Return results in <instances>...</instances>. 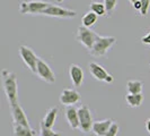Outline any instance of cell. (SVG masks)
I'll list each match as a JSON object with an SVG mask.
<instances>
[{
	"label": "cell",
	"instance_id": "cell-19",
	"mask_svg": "<svg viewBox=\"0 0 150 136\" xmlns=\"http://www.w3.org/2000/svg\"><path fill=\"white\" fill-rule=\"evenodd\" d=\"M81 22H83V26L87 27V29H90L95 23L97 22V15L94 14L93 11H88V13H86L83 15Z\"/></svg>",
	"mask_w": 150,
	"mask_h": 136
},
{
	"label": "cell",
	"instance_id": "cell-30",
	"mask_svg": "<svg viewBox=\"0 0 150 136\" xmlns=\"http://www.w3.org/2000/svg\"><path fill=\"white\" fill-rule=\"evenodd\" d=\"M63 1H64V0H57V2H59V4H60V2H63Z\"/></svg>",
	"mask_w": 150,
	"mask_h": 136
},
{
	"label": "cell",
	"instance_id": "cell-28",
	"mask_svg": "<svg viewBox=\"0 0 150 136\" xmlns=\"http://www.w3.org/2000/svg\"><path fill=\"white\" fill-rule=\"evenodd\" d=\"M129 1H130V2H131V4H132V5H133V4H134V2H137V1H139V0H129Z\"/></svg>",
	"mask_w": 150,
	"mask_h": 136
},
{
	"label": "cell",
	"instance_id": "cell-26",
	"mask_svg": "<svg viewBox=\"0 0 150 136\" xmlns=\"http://www.w3.org/2000/svg\"><path fill=\"white\" fill-rule=\"evenodd\" d=\"M132 7L134 8L135 10H139V11H140V10H141V1L139 0V1H137V2H134V4L132 5Z\"/></svg>",
	"mask_w": 150,
	"mask_h": 136
},
{
	"label": "cell",
	"instance_id": "cell-5",
	"mask_svg": "<svg viewBox=\"0 0 150 136\" xmlns=\"http://www.w3.org/2000/svg\"><path fill=\"white\" fill-rule=\"evenodd\" d=\"M78 115H79V129L85 134L91 132L94 121L89 108L87 106H80L78 108Z\"/></svg>",
	"mask_w": 150,
	"mask_h": 136
},
{
	"label": "cell",
	"instance_id": "cell-7",
	"mask_svg": "<svg viewBox=\"0 0 150 136\" xmlns=\"http://www.w3.org/2000/svg\"><path fill=\"white\" fill-rule=\"evenodd\" d=\"M42 15L45 16H52V17H60V18H74L77 16V11L67 9V8H62L60 6H55V5H50L49 7L43 10Z\"/></svg>",
	"mask_w": 150,
	"mask_h": 136
},
{
	"label": "cell",
	"instance_id": "cell-25",
	"mask_svg": "<svg viewBox=\"0 0 150 136\" xmlns=\"http://www.w3.org/2000/svg\"><path fill=\"white\" fill-rule=\"evenodd\" d=\"M141 42H142L143 44L150 45V33H148V34H146L144 37H142V39H141Z\"/></svg>",
	"mask_w": 150,
	"mask_h": 136
},
{
	"label": "cell",
	"instance_id": "cell-16",
	"mask_svg": "<svg viewBox=\"0 0 150 136\" xmlns=\"http://www.w3.org/2000/svg\"><path fill=\"white\" fill-rule=\"evenodd\" d=\"M125 100L128 102V105L131 108H138L142 105L143 102V95L141 94H128L125 97Z\"/></svg>",
	"mask_w": 150,
	"mask_h": 136
},
{
	"label": "cell",
	"instance_id": "cell-21",
	"mask_svg": "<svg viewBox=\"0 0 150 136\" xmlns=\"http://www.w3.org/2000/svg\"><path fill=\"white\" fill-rule=\"evenodd\" d=\"M104 5H105L107 15L111 16L117 6V0H104Z\"/></svg>",
	"mask_w": 150,
	"mask_h": 136
},
{
	"label": "cell",
	"instance_id": "cell-6",
	"mask_svg": "<svg viewBox=\"0 0 150 136\" xmlns=\"http://www.w3.org/2000/svg\"><path fill=\"white\" fill-rule=\"evenodd\" d=\"M96 33L93 32L90 29H87L85 26H79L78 27V32H77V41L87 49V50H91L95 40H96Z\"/></svg>",
	"mask_w": 150,
	"mask_h": 136
},
{
	"label": "cell",
	"instance_id": "cell-13",
	"mask_svg": "<svg viewBox=\"0 0 150 136\" xmlns=\"http://www.w3.org/2000/svg\"><path fill=\"white\" fill-rule=\"evenodd\" d=\"M66 118L69 126L72 129H79V115L75 106L66 107Z\"/></svg>",
	"mask_w": 150,
	"mask_h": 136
},
{
	"label": "cell",
	"instance_id": "cell-18",
	"mask_svg": "<svg viewBox=\"0 0 150 136\" xmlns=\"http://www.w3.org/2000/svg\"><path fill=\"white\" fill-rule=\"evenodd\" d=\"M127 86H128L129 94H141L143 83L140 81H129Z\"/></svg>",
	"mask_w": 150,
	"mask_h": 136
},
{
	"label": "cell",
	"instance_id": "cell-12",
	"mask_svg": "<svg viewBox=\"0 0 150 136\" xmlns=\"http://www.w3.org/2000/svg\"><path fill=\"white\" fill-rule=\"evenodd\" d=\"M114 121L112 119H104V120L94 121L91 132L96 136H104L110 130L111 126L113 125Z\"/></svg>",
	"mask_w": 150,
	"mask_h": 136
},
{
	"label": "cell",
	"instance_id": "cell-4",
	"mask_svg": "<svg viewBox=\"0 0 150 136\" xmlns=\"http://www.w3.org/2000/svg\"><path fill=\"white\" fill-rule=\"evenodd\" d=\"M19 56L24 61V64L27 66V68H30V72L36 74L38 57L34 53L33 49L27 45H21L19 47Z\"/></svg>",
	"mask_w": 150,
	"mask_h": 136
},
{
	"label": "cell",
	"instance_id": "cell-10",
	"mask_svg": "<svg viewBox=\"0 0 150 136\" xmlns=\"http://www.w3.org/2000/svg\"><path fill=\"white\" fill-rule=\"evenodd\" d=\"M80 101V93L75 89H66L61 92L60 102L66 107L75 106Z\"/></svg>",
	"mask_w": 150,
	"mask_h": 136
},
{
	"label": "cell",
	"instance_id": "cell-2",
	"mask_svg": "<svg viewBox=\"0 0 150 136\" xmlns=\"http://www.w3.org/2000/svg\"><path fill=\"white\" fill-rule=\"evenodd\" d=\"M115 42H116V39L114 37H100L97 34L94 47L89 51V53L94 57H103L115 44Z\"/></svg>",
	"mask_w": 150,
	"mask_h": 136
},
{
	"label": "cell",
	"instance_id": "cell-15",
	"mask_svg": "<svg viewBox=\"0 0 150 136\" xmlns=\"http://www.w3.org/2000/svg\"><path fill=\"white\" fill-rule=\"evenodd\" d=\"M58 112H59V109L57 107H52L50 108L46 113H45L44 118H43V124H44L46 127L49 128H52L55 124V120H57V117H58Z\"/></svg>",
	"mask_w": 150,
	"mask_h": 136
},
{
	"label": "cell",
	"instance_id": "cell-27",
	"mask_svg": "<svg viewBox=\"0 0 150 136\" xmlns=\"http://www.w3.org/2000/svg\"><path fill=\"white\" fill-rule=\"evenodd\" d=\"M146 128H147L148 133L150 134V118L149 119H147V121H146Z\"/></svg>",
	"mask_w": 150,
	"mask_h": 136
},
{
	"label": "cell",
	"instance_id": "cell-22",
	"mask_svg": "<svg viewBox=\"0 0 150 136\" xmlns=\"http://www.w3.org/2000/svg\"><path fill=\"white\" fill-rule=\"evenodd\" d=\"M54 134H55V132H53L52 128L46 127L43 124V121L41 122V125H40V136H53Z\"/></svg>",
	"mask_w": 150,
	"mask_h": 136
},
{
	"label": "cell",
	"instance_id": "cell-29",
	"mask_svg": "<svg viewBox=\"0 0 150 136\" xmlns=\"http://www.w3.org/2000/svg\"><path fill=\"white\" fill-rule=\"evenodd\" d=\"M53 136H62V135H61L60 133H55V134H54Z\"/></svg>",
	"mask_w": 150,
	"mask_h": 136
},
{
	"label": "cell",
	"instance_id": "cell-17",
	"mask_svg": "<svg viewBox=\"0 0 150 136\" xmlns=\"http://www.w3.org/2000/svg\"><path fill=\"white\" fill-rule=\"evenodd\" d=\"M14 136H35V130L21 125H14Z\"/></svg>",
	"mask_w": 150,
	"mask_h": 136
},
{
	"label": "cell",
	"instance_id": "cell-8",
	"mask_svg": "<svg viewBox=\"0 0 150 136\" xmlns=\"http://www.w3.org/2000/svg\"><path fill=\"white\" fill-rule=\"evenodd\" d=\"M88 67H89V73L93 75V77H95V79L100 81V82H105V83L108 84L114 82V77L111 74H108L105 70V68L103 66H100L97 62L91 61Z\"/></svg>",
	"mask_w": 150,
	"mask_h": 136
},
{
	"label": "cell",
	"instance_id": "cell-20",
	"mask_svg": "<svg viewBox=\"0 0 150 136\" xmlns=\"http://www.w3.org/2000/svg\"><path fill=\"white\" fill-rule=\"evenodd\" d=\"M89 8L90 11H93L97 16H103L106 14V8L104 4H100V2H97V1H91L89 5Z\"/></svg>",
	"mask_w": 150,
	"mask_h": 136
},
{
	"label": "cell",
	"instance_id": "cell-9",
	"mask_svg": "<svg viewBox=\"0 0 150 136\" xmlns=\"http://www.w3.org/2000/svg\"><path fill=\"white\" fill-rule=\"evenodd\" d=\"M36 74H38V76L42 81H44L46 83L52 84L55 82V75H54L53 70L49 66V64L43 60L42 58H38Z\"/></svg>",
	"mask_w": 150,
	"mask_h": 136
},
{
	"label": "cell",
	"instance_id": "cell-24",
	"mask_svg": "<svg viewBox=\"0 0 150 136\" xmlns=\"http://www.w3.org/2000/svg\"><path fill=\"white\" fill-rule=\"evenodd\" d=\"M117 132H119V125L116 122H113V125L111 126L110 130L104 136H116L117 135Z\"/></svg>",
	"mask_w": 150,
	"mask_h": 136
},
{
	"label": "cell",
	"instance_id": "cell-1",
	"mask_svg": "<svg viewBox=\"0 0 150 136\" xmlns=\"http://www.w3.org/2000/svg\"><path fill=\"white\" fill-rule=\"evenodd\" d=\"M2 77V86L6 93L7 101L10 107L18 105V91H17V77L14 73L9 72L7 69H4L1 72Z\"/></svg>",
	"mask_w": 150,
	"mask_h": 136
},
{
	"label": "cell",
	"instance_id": "cell-14",
	"mask_svg": "<svg viewBox=\"0 0 150 136\" xmlns=\"http://www.w3.org/2000/svg\"><path fill=\"white\" fill-rule=\"evenodd\" d=\"M69 75L75 86H80L83 82V70L78 65L72 64L69 67Z\"/></svg>",
	"mask_w": 150,
	"mask_h": 136
},
{
	"label": "cell",
	"instance_id": "cell-23",
	"mask_svg": "<svg viewBox=\"0 0 150 136\" xmlns=\"http://www.w3.org/2000/svg\"><path fill=\"white\" fill-rule=\"evenodd\" d=\"M141 1V10H140V14L142 16L148 15V11H149L150 8V0H140Z\"/></svg>",
	"mask_w": 150,
	"mask_h": 136
},
{
	"label": "cell",
	"instance_id": "cell-3",
	"mask_svg": "<svg viewBox=\"0 0 150 136\" xmlns=\"http://www.w3.org/2000/svg\"><path fill=\"white\" fill-rule=\"evenodd\" d=\"M51 5V2L42 1V0H30L23 1L19 5L21 14H33V15H42L43 10Z\"/></svg>",
	"mask_w": 150,
	"mask_h": 136
},
{
	"label": "cell",
	"instance_id": "cell-11",
	"mask_svg": "<svg viewBox=\"0 0 150 136\" xmlns=\"http://www.w3.org/2000/svg\"><path fill=\"white\" fill-rule=\"evenodd\" d=\"M10 110H11V117H13V120H14V125H21L24 127L30 128L27 116L24 111V109L19 106V103L16 105V106L10 107Z\"/></svg>",
	"mask_w": 150,
	"mask_h": 136
}]
</instances>
